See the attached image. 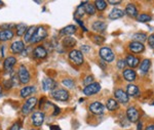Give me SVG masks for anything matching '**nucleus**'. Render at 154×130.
<instances>
[{
	"mask_svg": "<svg viewBox=\"0 0 154 130\" xmlns=\"http://www.w3.org/2000/svg\"><path fill=\"white\" fill-rule=\"evenodd\" d=\"M46 36H48V31H46V29L44 28V27H38V28H36L33 37L30 40V43H32V44L38 43V42L42 41Z\"/></svg>",
	"mask_w": 154,
	"mask_h": 130,
	"instance_id": "nucleus-1",
	"label": "nucleus"
},
{
	"mask_svg": "<svg viewBox=\"0 0 154 130\" xmlns=\"http://www.w3.org/2000/svg\"><path fill=\"white\" fill-rule=\"evenodd\" d=\"M69 59L73 64L77 65V66H80V65L83 64V53L80 50L73 49V50L69 52Z\"/></svg>",
	"mask_w": 154,
	"mask_h": 130,
	"instance_id": "nucleus-2",
	"label": "nucleus"
},
{
	"mask_svg": "<svg viewBox=\"0 0 154 130\" xmlns=\"http://www.w3.org/2000/svg\"><path fill=\"white\" fill-rule=\"evenodd\" d=\"M51 96L54 97V99L60 101H66L69 99V92L66 90V89H54L51 91Z\"/></svg>",
	"mask_w": 154,
	"mask_h": 130,
	"instance_id": "nucleus-3",
	"label": "nucleus"
},
{
	"mask_svg": "<svg viewBox=\"0 0 154 130\" xmlns=\"http://www.w3.org/2000/svg\"><path fill=\"white\" fill-rule=\"evenodd\" d=\"M100 57L106 62H111L114 59V53L110 47H102L100 49Z\"/></svg>",
	"mask_w": 154,
	"mask_h": 130,
	"instance_id": "nucleus-4",
	"label": "nucleus"
},
{
	"mask_svg": "<svg viewBox=\"0 0 154 130\" xmlns=\"http://www.w3.org/2000/svg\"><path fill=\"white\" fill-rule=\"evenodd\" d=\"M36 104H37L36 97L35 96L30 97L28 101L23 104V107H22V113H23L24 115H28L29 113H31V111L34 109V107L36 106Z\"/></svg>",
	"mask_w": 154,
	"mask_h": 130,
	"instance_id": "nucleus-5",
	"label": "nucleus"
},
{
	"mask_svg": "<svg viewBox=\"0 0 154 130\" xmlns=\"http://www.w3.org/2000/svg\"><path fill=\"white\" fill-rule=\"evenodd\" d=\"M18 76H19L20 83H22V84L29 83V81H30V74H29L28 70H27V68L24 66V65L20 66Z\"/></svg>",
	"mask_w": 154,
	"mask_h": 130,
	"instance_id": "nucleus-6",
	"label": "nucleus"
},
{
	"mask_svg": "<svg viewBox=\"0 0 154 130\" xmlns=\"http://www.w3.org/2000/svg\"><path fill=\"white\" fill-rule=\"evenodd\" d=\"M104 110H105V107H104V104L100 101H94V102H91V106H89V111L94 115H97V116L103 115Z\"/></svg>",
	"mask_w": 154,
	"mask_h": 130,
	"instance_id": "nucleus-7",
	"label": "nucleus"
},
{
	"mask_svg": "<svg viewBox=\"0 0 154 130\" xmlns=\"http://www.w3.org/2000/svg\"><path fill=\"white\" fill-rule=\"evenodd\" d=\"M114 96L116 98V101L120 102V104H128L130 101V96L126 94L125 91H123L122 89H116L114 92Z\"/></svg>",
	"mask_w": 154,
	"mask_h": 130,
	"instance_id": "nucleus-8",
	"label": "nucleus"
},
{
	"mask_svg": "<svg viewBox=\"0 0 154 130\" xmlns=\"http://www.w3.org/2000/svg\"><path fill=\"white\" fill-rule=\"evenodd\" d=\"M126 118L131 123H136L139 121V111L135 107H130L126 110Z\"/></svg>",
	"mask_w": 154,
	"mask_h": 130,
	"instance_id": "nucleus-9",
	"label": "nucleus"
},
{
	"mask_svg": "<svg viewBox=\"0 0 154 130\" xmlns=\"http://www.w3.org/2000/svg\"><path fill=\"white\" fill-rule=\"evenodd\" d=\"M101 90V85L99 83H91L88 86H85L83 88V93L85 95H93V94L98 93Z\"/></svg>",
	"mask_w": 154,
	"mask_h": 130,
	"instance_id": "nucleus-10",
	"label": "nucleus"
},
{
	"mask_svg": "<svg viewBox=\"0 0 154 130\" xmlns=\"http://www.w3.org/2000/svg\"><path fill=\"white\" fill-rule=\"evenodd\" d=\"M31 120L34 126L36 127L41 126L44 121V113H42V112H35V113H33V115H32Z\"/></svg>",
	"mask_w": 154,
	"mask_h": 130,
	"instance_id": "nucleus-11",
	"label": "nucleus"
},
{
	"mask_svg": "<svg viewBox=\"0 0 154 130\" xmlns=\"http://www.w3.org/2000/svg\"><path fill=\"white\" fill-rule=\"evenodd\" d=\"M57 87V82L53 80L51 78H45L42 81V88L44 91H53L54 89H56Z\"/></svg>",
	"mask_w": 154,
	"mask_h": 130,
	"instance_id": "nucleus-12",
	"label": "nucleus"
},
{
	"mask_svg": "<svg viewBox=\"0 0 154 130\" xmlns=\"http://www.w3.org/2000/svg\"><path fill=\"white\" fill-rule=\"evenodd\" d=\"M46 56H48V51L44 47L42 46H37L34 48L33 50V56L35 59H45Z\"/></svg>",
	"mask_w": 154,
	"mask_h": 130,
	"instance_id": "nucleus-13",
	"label": "nucleus"
},
{
	"mask_svg": "<svg viewBox=\"0 0 154 130\" xmlns=\"http://www.w3.org/2000/svg\"><path fill=\"white\" fill-rule=\"evenodd\" d=\"M128 48L131 52L134 53H140V52H143L144 49H145V46H144L143 43H140V42H136V41H133L130 43L128 45Z\"/></svg>",
	"mask_w": 154,
	"mask_h": 130,
	"instance_id": "nucleus-14",
	"label": "nucleus"
},
{
	"mask_svg": "<svg viewBox=\"0 0 154 130\" xmlns=\"http://www.w3.org/2000/svg\"><path fill=\"white\" fill-rule=\"evenodd\" d=\"M126 94L128 96H134V97H138L140 95V89L139 87L135 84H128L126 87Z\"/></svg>",
	"mask_w": 154,
	"mask_h": 130,
	"instance_id": "nucleus-15",
	"label": "nucleus"
},
{
	"mask_svg": "<svg viewBox=\"0 0 154 130\" xmlns=\"http://www.w3.org/2000/svg\"><path fill=\"white\" fill-rule=\"evenodd\" d=\"M122 75H123V78L128 82L135 81L137 78V73L133 69H125L122 72Z\"/></svg>",
	"mask_w": 154,
	"mask_h": 130,
	"instance_id": "nucleus-16",
	"label": "nucleus"
},
{
	"mask_svg": "<svg viewBox=\"0 0 154 130\" xmlns=\"http://www.w3.org/2000/svg\"><path fill=\"white\" fill-rule=\"evenodd\" d=\"M16 64H17V59H16V57L9 56V57H7L5 61H4V62H3V68H4V70H5V71L11 72Z\"/></svg>",
	"mask_w": 154,
	"mask_h": 130,
	"instance_id": "nucleus-17",
	"label": "nucleus"
},
{
	"mask_svg": "<svg viewBox=\"0 0 154 130\" xmlns=\"http://www.w3.org/2000/svg\"><path fill=\"white\" fill-rule=\"evenodd\" d=\"M25 49V44L23 41H14L11 45V50L12 53H21Z\"/></svg>",
	"mask_w": 154,
	"mask_h": 130,
	"instance_id": "nucleus-18",
	"label": "nucleus"
},
{
	"mask_svg": "<svg viewBox=\"0 0 154 130\" xmlns=\"http://www.w3.org/2000/svg\"><path fill=\"white\" fill-rule=\"evenodd\" d=\"M125 62H126V65L130 67V69H135V68H137V67L139 66V64H140V61H139L138 57H136V56H131V54H130V56H126Z\"/></svg>",
	"mask_w": 154,
	"mask_h": 130,
	"instance_id": "nucleus-19",
	"label": "nucleus"
},
{
	"mask_svg": "<svg viewBox=\"0 0 154 130\" xmlns=\"http://www.w3.org/2000/svg\"><path fill=\"white\" fill-rule=\"evenodd\" d=\"M125 16V11L122 9H119V8H113L112 11H110L109 14V19L110 20H118L120 17H122Z\"/></svg>",
	"mask_w": 154,
	"mask_h": 130,
	"instance_id": "nucleus-20",
	"label": "nucleus"
},
{
	"mask_svg": "<svg viewBox=\"0 0 154 130\" xmlns=\"http://www.w3.org/2000/svg\"><path fill=\"white\" fill-rule=\"evenodd\" d=\"M150 66H151V61L148 59H145L140 65V73L142 75L147 74L149 69H150Z\"/></svg>",
	"mask_w": 154,
	"mask_h": 130,
	"instance_id": "nucleus-21",
	"label": "nucleus"
},
{
	"mask_svg": "<svg viewBox=\"0 0 154 130\" xmlns=\"http://www.w3.org/2000/svg\"><path fill=\"white\" fill-rule=\"evenodd\" d=\"M76 45V39L73 37H65L63 39V46L65 48H72Z\"/></svg>",
	"mask_w": 154,
	"mask_h": 130,
	"instance_id": "nucleus-22",
	"label": "nucleus"
},
{
	"mask_svg": "<svg viewBox=\"0 0 154 130\" xmlns=\"http://www.w3.org/2000/svg\"><path fill=\"white\" fill-rule=\"evenodd\" d=\"M14 32L11 30H3L0 32V41H7L9 39H12Z\"/></svg>",
	"mask_w": 154,
	"mask_h": 130,
	"instance_id": "nucleus-23",
	"label": "nucleus"
},
{
	"mask_svg": "<svg viewBox=\"0 0 154 130\" xmlns=\"http://www.w3.org/2000/svg\"><path fill=\"white\" fill-rule=\"evenodd\" d=\"M76 32V27L73 26V25H69V26L65 27L61 30V35H64V36H70V35L74 34Z\"/></svg>",
	"mask_w": 154,
	"mask_h": 130,
	"instance_id": "nucleus-24",
	"label": "nucleus"
},
{
	"mask_svg": "<svg viewBox=\"0 0 154 130\" xmlns=\"http://www.w3.org/2000/svg\"><path fill=\"white\" fill-rule=\"evenodd\" d=\"M125 14H128L130 17H138V11H137V7L134 5V4H128L125 7Z\"/></svg>",
	"mask_w": 154,
	"mask_h": 130,
	"instance_id": "nucleus-25",
	"label": "nucleus"
},
{
	"mask_svg": "<svg viewBox=\"0 0 154 130\" xmlns=\"http://www.w3.org/2000/svg\"><path fill=\"white\" fill-rule=\"evenodd\" d=\"M34 91H35V87H34V86H25L24 88L21 89L20 94H21L22 97H24V98H25V97L31 95Z\"/></svg>",
	"mask_w": 154,
	"mask_h": 130,
	"instance_id": "nucleus-26",
	"label": "nucleus"
},
{
	"mask_svg": "<svg viewBox=\"0 0 154 130\" xmlns=\"http://www.w3.org/2000/svg\"><path fill=\"white\" fill-rule=\"evenodd\" d=\"M106 28H107V26L104 22L99 21V22H95V23L93 24V30L94 31L99 32V33H103L106 30Z\"/></svg>",
	"mask_w": 154,
	"mask_h": 130,
	"instance_id": "nucleus-27",
	"label": "nucleus"
},
{
	"mask_svg": "<svg viewBox=\"0 0 154 130\" xmlns=\"http://www.w3.org/2000/svg\"><path fill=\"white\" fill-rule=\"evenodd\" d=\"M131 38H133L134 41L143 43V42H145L146 40L148 39V37H147V35L144 34V33H136V34L133 35V37H131Z\"/></svg>",
	"mask_w": 154,
	"mask_h": 130,
	"instance_id": "nucleus-28",
	"label": "nucleus"
},
{
	"mask_svg": "<svg viewBox=\"0 0 154 130\" xmlns=\"http://www.w3.org/2000/svg\"><path fill=\"white\" fill-rule=\"evenodd\" d=\"M35 30H36V27L35 26H31L27 29L26 33H25V41L26 42H30V40L33 37L34 33H35Z\"/></svg>",
	"mask_w": 154,
	"mask_h": 130,
	"instance_id": "nucleus-29",
	"label": "nucleus"
},
{
	"mask_svg": "<svg viewBox=\"0 0 154 130\" xmlns=\"http://www.w3.org/2000/svg\"><path fill=\"white\" fill-rule=\"evenodd\" d=\"M106 107H107V109H108L109 111H115V110L118 109L119 104H118V102L115 101V99L110 98V99H108V101H107Z\"/></svg>",
	"mask_w": 154,
	"mask_h": 130,
	"instance_id": "nucleus-30",
	"label": "nucleus"
},
{
	"mask_svg": "<svg viewBox=\"0 0 154 130\" xmlns=\"http://www.w3.org/2000/svg\"><path fill=\"white\" fill-rule=\"evenodd\" d=\"M86 2H83L82 4H80L78 7H77L76 11H75V19L79 20L80 17H82L84 16V14H85V11H84V5H85Z\"/></svg>",
	"mask_w": 154,
	"mask_h": 130,
	"instance_id": "nucleus-31",
	"label": "nucleus"
},
{
	"mask_svg": "<svg viewBox=\"0 0 154 130\" xmlns=\"http://www.w3.org/2000/svg\"><path fill=\"white\" fill-rule=\"evenodd\" d=\"M16 28H17V35H18V36H23V35H25L27 29H28L26 26V24H23V23L17 25Z\"/></svg>",
	"mask_w": 154,
	"mask_h": 130,
	"instance_id": "nucleus-32",
	"label": "nucleus"
},
{
	"mask_svg": "<svg viewBox=\"0 0 154 130\" xmlns=\"http://www.w3.org/2000/svg\"><path fill=\"white\" fill-rule=\"evenodd\" d=\"M84 11H85V14H89V16H93V14H96V7L93 4L86 2L85 5H84Z\"/></svg>",
	"mask_w": 154,
	"mask_h": 130,
	"instance_id": "nucleus-33",
	"label": "nucleus"
},
{
	"mask_svg": "<svg viewBox=\"0 0 154 130\" xmlns=\"http://www.w3.org/2000/svg\"><path fill=\"white\" fill-rule=\"evenodd\" d=\"M95 7L99 11H102L107 7V2L104 1V0H97V1H95Z\"/></svg>",
	"mask_w": 154,
	"mask_h": 130,
	"instance_id": "nucleus-34",
	"label": "nucleus"
},
{
	"mask_svg": "<svg viewBox=\"0 0 154 130\" xmlns=\"http://www.w3.org/2000/svg\"><path fill=\"white\" fill-rule=\"evenodd\" d=\"M151 19H152V17L147 14H138V17H137V20H138V22H140V23H147V22L151 21Z\"/></svg>",
	"mask_w": 154,
	"mask_h": 130,
	"instance_id": "nucleus-35",
	"label": "nucleus"
},
{
	"mask_svg": "<svg viewBox=\"0 0 154 130\" xmlns=\"http://www.w3.org/2000/svg\"><path fill=\"white\" fill-rule=\"evenodd\" d=\"M62 84L64 85L65 87H67V88H73L74 85H75V83H74V81L70 78H67V79H64L63 81H62Z\"/></svg>",
	"mask_w": 154,
	"mask_h": 130,
	"instance_id": "nucleus-36",
	"label": "nucleus"
},
{
	"mask_svg": "<svg viewBox=\"0 0 154 130\" xmlns=\"http://www.w3.org/2000/svg\"><path fill=\"white\" fill-rule=\"evenodd\" d=\"M93 38H94L93 39L94 42H95L96 44H98V45H101V44H103L104 42H105V39H104V37L99 36V35H95Z\"/></svg>",
	"mask_w": 154,
	"mask_h": 130,
	"instance_id": "nucleus-37",
	"label": "nucleus"
},
{
	"mask_svg": "<svg viewBox=\"0 0 154 130\" xmlns=\"http://www.w3.org/2000/svg\"><path fill=\"white\" fill-rule=\"evenodd\" d=\"M12 85H14V83H12V80H11V79H6V80H4V81H3L4 88L11 89V87H12Z\"/></svg>",
	"mask_w": 154,
	"mask_h": 130,
	"instance_id": "nucleus-38",
	"label": "nucleus"
},
{
	"mask_svg": "<svg viewBox=\"0 0 154 130\" xmlns=\"http://www.w3.org/2000/svg\"><path fill=\"white\" fill-rule=\"evenodd\" d=\"M91 83H94V77L93 76H88L83 81V84L85 85V86H88V85H91Z\"/></svg>",
	"mask_w": 154,
	"mask_h": 130,
	"instance_id": "nucleus-39",
	"label": "nucleus"
},
{
	"mask_svg": "<svg viewBox=\"0 0 154 130\" xmlns=\"http://www.w3.org/2000/svg\"><path fill=\"white\" fill-rule=\"evenodd\" d=\"M126 66V62H125V59H119L117 62V68L120 69V70H125Z\"/></svg>",
	"mask_w": 154,
	"mask_h": 130,
	"instance_id": "nucleus-40",
	"label": "nucleus"
},
{
	"mask_svg": "<svg viewBox=\"0 0 154 130\" xmlns=\"http://www.w3.org/2000/svg\"><path fill=\"white\" fill-rule=\"evenodd\" d=\"M21 127H22L21 122H17V123H14L11 128H9V130H20L21 129Z\"/></svg>",
	"mask_w": 154,
	"mask_h": 130,
	"instance_id": "nucleus-41",
	"label": "nucleus"
},
{
	"mask_svg": "<svg viewBox=\"0 0 154 130\" xmlns=\"http://www.w3.org/2000/svg\"><path fill=\"white\" fill-rule=\"evenodd\" d=\"M148 44H149V46H150L151 48L154 49V36H153V35H151V36L148 37Z\"/></svg>",
	"mask_w": 154,
	"mask_h": 130,
	"instance_id": "nucleus-42",
	"label": "nucleus"
},
{
	"mask_svg": "<svg viewBox=\"0 0 154 130\" xmlns=\"http://www.w3.org/2000/svg\"><path fill=\"white\" fill-rule=\"evenodd\" d=\"M108 3L112 4V5H117V4L121 3V1H120V0H115V1H114V0H109Z\"/></svg>",
	"mask_w": 154,
	"mask_h": 130,
	"instance_id": "nucleus-43",
	"label": "nucleus"
},
{
	"mask_svg": "<svg viewBox=\"0 0 154 130\" xmlns=\"http://www.w3.org/2000/svg\"><path fill=\"white\" fill-rule=\"evenodd\" d=\"M81 47H82V48H81L80 51L82 52V53H83V52H88L89 50H91V48H89L88 45H82Z\"/></svg>",
	"mask_w": 154,
	"mask_h": 130,
	"instance_id": "nucleus-44",
	"label": "nucleus"
},
{
	"mask_svg": "<svg viewBox=\"0 0 154 130\" xmlns=\"http://www.w3.org/2000/svg\"><path fill=\"white\" fill-rule=\"evenodd\" d=\"M54 111L53 115H54V116H57V115L60 114V109L57 106H54Z\"/></svg>",
	"mask_w": 154,
	"mask_h": 130,
	"instance_id": "nucleus-45",
	"label": "nucleus"
},
{
	"mask_svg": "<svg viewBox=\"0 0 154 130\" xmlns=\"http://www.w3.org/2000/svg\"><path fill=\"white\" fill-rule=\"evenodd\" d=\"M143 129V123L141 121L138 122V125H137V130H142Z\"/></svg>",
	"mask_w": 154,
	"mask_h": 130,
	"instance_id": "nucleus-46",
	"label": "nucleus"
},
{
	"mask_svg": "<svg viewBox=\"0 0 154 130\" xmlns=\"http://www.w3.org/2000/svg\"><path fill=\"white\" fill-rule=\"evenodd\" d=\"M51 130H61V128H60L58 125H51Z\"/></svg>",
	"mask_w": 154,
	"mask_h": 130,
	"instance_id": "nucleus-47",
	"label": "nucleus"
},
{
	"mask_svg": "<svg viewBox=\"0 0 154 130\" xmlns=\"http://www.w3.org/2000/svg\"><path fill=\"white\" fill-rule=\"evenodd\" d=\"M145 130H154V124L149 125V126L146 127V129H145Z\"/></svg>",
	"mask_w": 154,
	"mask_h": 130,
	"instance_id": "nucleus-48",
	"label": "nucleus"
},
{
	"mask_svg": "<svg viewBox=\"0 0 154 130\" xmlns=\"http://www.w3.org/2000/svg\"><path fill=\"white\" fill-rule=\"evenodd\" d=\"M11 27H14V25H2L1 28H11Z\"/></svg>",
	"mask_w": 154,
	"mask_h": 130,
	"instance_id": "nucleus-49",
	"label": "nucleus"
},
{
	"mask_svg": "<svg viewBox=\"0 0 154 130\" xmlns=\"http://www.w3.org/2000/svg\"><path fill=\"white\" fill-rule=\"evenodd\" d=\"M1 93H2V87L0 86V95H1Z\"/></svg>",
	"mask_w": 154,
	"mask_h": 130,
	"instance_id": "nucleus-50",
	"label": "nucleus"
},
{
	"mask_svg": "<svg viewBox=\"0 0 154 130\" xmlns=\"http://www.w3.org/2000/svg\"><path fill=\"white\" fill-rule=\"evenodd\" d=\"M0 4H1V2H0Z\"/></svg>",
	"mask_w": 154,
	"mask_h": 130,
	"instance_id": "nucleus-51",
	"label": "nucleus"
},
{
	"mask_svg": "<svg viewBox=\"0 0 154 130\" xmlns=\"http://www.w3.org/2000/svg\"><path fill=\"white\" fill-rule=\"evenodd\" d=\"M153 36H154V34H153Z\"/></svg>",
	"mask_w": 154,
	"mask_h": 130,
	"instance_id": "nucleus-52",
	"label": "nucleus"
},
{
	"mask_svg": "<svg viewBox=\"0 0 154 130\" xmlns=\"http://www.w3.org/2000/svg\"><path fill=\"white\" fill-rule=\"evenodd\" d=\"M33 130H34V129H33Z\"/></svg>",
	"mask_w": 154,
	"mask_h": 130,
	"instance_id": "nucleus-53",
	"label": "nucleus"
}]
</instances>
